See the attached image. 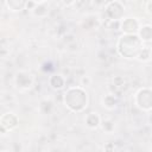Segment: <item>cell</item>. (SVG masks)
<instances>
[{"instance_id": "obj_1", "label": "cell", "mask_w": 152, "mask_h": 152, "mask_svg": "<svg viewBox=\"0 0 152 152\" xmlns=\"http://www.w3.org/2000/svg\"><path fill=\"white\" fill-rule=\"evenodd\" d=\"M144 48V43L137 34H122L118 42V52L125 58H135Z\"/></svg>"}, {"instance_id": "obj_2", "label": "cell", "mask_w": 152, "mask_h": 152, "mask_svg": "<svg viewBox=\"0 0 152 152\" xmlns=\"http://www.w3.org/2000/svg\"><path fill=\"white\" fill-rule=\"evenodd\" d=\"M64 103L72 112H82L88 104V95L82 87H74L65 91Z\"/></svg>"}, {"instance_id": "obj_3", "label": "cell", "mask_w": 152, "mask_h": 152, "mask_svg": "<svg viewBox=\"0 0 152 152\" xmlns=\"http://www.w3.org/2000/svg\"><path fill=\"white\" fill-rule=\"evenodd\" d=\"M151 89L150 88H141L135 94V104L142 110H151L152 108V100H151Z\"/></svg>"}, {"instance_id": "obj_4", "label": "cell", "mask_w": 152, "mask_h": 152, "mask_svg": "<svg viewBox=\"0 0 152 152\" xmlns=\"http://www.w3.org/2000/svg\"><path fill=\"white\" fill-rule=\"evenodd\" d=\"M125 12V6L121 1H109L106 5V13L108 14L110 20L119 21Z\"/></svg>"}, {"instance_id": "obj_5", "label": "cell", "mask_w": 152, "mask_h": 152, "mask_svg": "<svg viewBox=\"0 0 152 152\" xmlns=\"http://www.w3.org/2000/svg\"><path fill=\"white\" fill-rule=\"evenodd\" d=\"M140 27V24L137 18H124V20L120 21V28L125 34H137L138 30Z\"/></svg>"}, {"instance_id": "obj_6", "label": "cell", "mask_w": 152, "mask_h": 152, "mask_svg": "<svg viewBox=\"0 0 152 152\" xmlns=\"http://www.w3.org/2000/svg\"><path fill=\"white\" fill-rule=\"evenodd\" d=\"M18 118L14 113H6L0 118V126L5 131H12L18 126Z\"/></svg>"}, {"instance_id": "obj_7", "label": "cell", "mask_w": 152, "mask_h": 152, "mask_svg": "<svg viewBox=\"0 0 152 152\" xmlns=\"http://www.w3.org/2000/svg\"><path fill=\"white\" fill-rule=\"evenodd\" d=\"M33 80L31 77V75L26 71H19L15 75V84L18 88L20 89H28L32 87Z\"/></svg>"}, {"instance_id": "obj_8", "label": "cell", "mask_w": 152, "mask_h": 152, "mask_svg": "<svg viewBox=\"0 0 152 152\" xmlns=\"http://www.w3.org/2000/svg\"><path fill=\"white\" fill-rule=\"evenodd\" d=\"M137 36L142 43H150L152 39V27L151 25H142L139 27Z\"/></svg>"}, {"instance_id": "obj_9", "label": "cell", "mask_w": 152, "mask_h": 152, "mask_svg": "<svg viewBox=\"0 0 152 152\" xmlns=\"http://www.w3.org/2000/svg\"><path fill=\"white\" fill-rule=\"evenodd\" d=\"M33 15L38 18H44L49 14V5L46 1H37L34 8L32 10Z\"/></svg>"}, {"instance_id": "obj_10", "label": "cell", "mask_w": 152, "mask_h": 152, "mask_svg": "<svg viewBox=\"0 0 152 152\" xmlns=\"http://www.w3.org/2000/svg\"><path fill=\"white\" fill-rule=\"evenodd\" d=\"M84 121H86L87 127H89V128H91V129H95V128H97V127L100 126L101 118H100L99 113L91 112V113H89V114L86 116V120H84Z\"/></svg>"}, {"instance_id": "obj_11", "label": "cell", "mask_w": 152, "mask_h": 152, "mask_svg": "<svg viewBox=\"0 0 152 152\" xmlns=\"http://www.w3.org/2000/svg\"><path fill=\"white\" fill-rule=\"evenodd\" d=\"M118 102H119L118 97L113 94H107L102 99V106L106 107L107 109H114L118 106Z\"/></svg>"}, {"instance_id": "obj_12", "label": "cell", "mask_w": 152, "mask_h": 152, "mask_svg": "<svg viewBox=\"0 0 152 152\" xmlns=\"http://www.w3.org/2000/svg\"><path fill=\"white\" fill-rule=\"evenodd\" d=\"M82 26L86 30H91L99 26V18L96 15H88L83 19L82 21Z\"/></svg>"}, {"instance_id": "obj_13", "label": "cell", "mask_w": 152, "mask_h": 152, "mask_svg": "<svg viewBox=\"0 0 152 152\" xmlns=\"http://www.w3.org/2000/svg\"><path fill=\"white\" fill-rule=\"evenodd\" d=\"M64 83H65V81H64V78L61 75H52L49 78V84L51 86L52 89H56V90L63 88L64 87Z\"/></svg>"}, {"instance_id": "obj_14", "label": "cell", "mask_w": 152, "mask_h": 152, "mask_svg": "<svg viewBox=\"0 0 152 152\" xmlns=\"http://www.w3.org/2000/svg\"><path fill=\"white\" fill-rule=\"evenodd\" d=\"M25 2L26 1H18V0H10V1H6L5 5L12 10V11H21L25 8Z\"/></svg>"}, {"instance_id": "obj_15", "label": "cell", "mask_w": 152, "mask_h": 152, "mask_svg": "<svg viewBox=\"0 0 152 152\" xmlns=\"http://www.w3.org/2000/svg\"><path fill=\"white\" fill-rule=\"evenodd\" d=\"M137 58H138L140 62H148V61L151 59V48H150V46H144V48L139 51Z\"/></svg>"}, {"instance_id": "obj_16", "label": "cell", "mask_w": 152, "mask_h": 152, "mask_svg": "<svg viewBox=\"0 0 152 152\" xmlns=\"http://www.w3.org/2000/svg\"><path fill=\"white\" fill-rule=\"evenodd\" d=\"M100 126L106 133H112L114 131V122L110 120H101Z\"/></svg>"}, {"instance_id": "obj_17", "label": "cell", "mask_w": 152, "mask_h": 152, "mask_svg": "<svg viewBox=\"0 0 152 152\" xmlns=\"http://www.w3.org/2000/svg\"><path fill=\"white\" fill-rule=\"evenodd\" d=\"M113 83H114V87H115V88L121 89L122 87H125L126 81H125V78H124V77H121V76H116V77H114V78H113Z\"/></svg>"}, {"instance_id": "obj_18", "label": "cell", "mask_w": 152, "mask_h": 152, "mask_svg": "<svg viewBox=\"0 0 152 152\" xmlns=\"http://www.w3.org/2000/svg\"><path fill=\"white\" fill-rule=\"evenodd\" d=\"M80 84H81V87L83 88V87H87V86H90L91 84V78L89 77V76H82V78H81V81H80Z\"/></svg>"}, {"instance_id": "obj_19", "label": "cell", "mask_w": 152, "mask_h": 152, "mask_svg": "<svg viewBox=\"0 0 152 152\" xmlns=\"http://www.w3.org/2000/svg\"><path fill=\"white\" fill-rule=\"evenodd\" d=\"M114 148H115V146H114L113 142H107L104 145V151L106 152H114Z\"/></svg>"}, {"instance_id": "obj_20", "label": "cell", "mask_w": 152, "mask_h": 152, "mask_svg": "<svg viewBox=\"0 0 152 152\" xmlns=\"http://www.w3.org/2000/svg\"><path fill=\"white\" fill-rule=\"evenodd\" d=\"M36 4H37V1H26L25 2V8L26 10H33L34 8V6H36Z\"/></svg>"}, {"instance_id": "obj_21", "label": "cell", "mask_w": 152, "mask_h": 152, "mask_svg": "<svg viewBox=\"0 0 152 152\" xmlns=\"http://www.w3.org/2000/svg\"><path fill=\"white\" fill-rule=\"evenodd\" d=\"M145 11H146V13H148V14H151L152 13V1L151 0H148V1H146L145 2Z\"/></svg>"}, {"instance_id": "obj_22", "label": "cell", "mask_w": 152, "mask_h": 152, "mask_svg": "<svg viewBox=\"0 0 152 152\" xmlns=\"http://www.w3.org/2000/svg\"><path fill=\"white\" fill-rule=\"evenodd\" d=\"M0 132H1V133H5V132H6V131H5V129H4V128H2V127H1V126H0Z\"/></svg>"}, {"instance_id": "obj_23", "label": "cell", "mask_w": 152, "mask_h": 152, "mask_svg": "<svg viewBox=\"0 0 152 152\" xmlns=\"http://www.w3.org/2000/svg\"><path fill=\"white\" fill-rule=\"evenodd\" d=\"M119 152H131V151H128V150H120Z\"/></svg>"}, {"instance_id": "obj_24", "label": "cell", "mask_w": 152, "mask_h": 152, "mask_svg": "<svg viewBox=\"0 0 152 152\" xmlns=\"http://www.w3.org/2000/svg\"><path fill=\"white\" fill-rule=\"evenodd\" d=\"M2 152H10V151H2Z\"/></svg>"}]
</instances>
